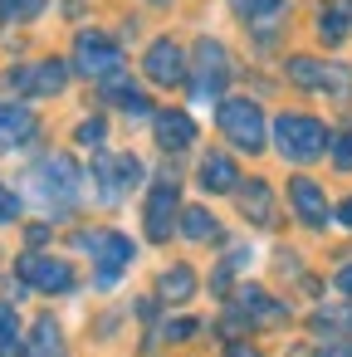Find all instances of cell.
Masks as SVG:
<instances>
[{
	"label": "cell",
	"instance_id": "6da1fadb",
	"mask_svg": "<svg viewBox=\"0 0 352 357\" xmlns=\"http://www.w3.org/2000/svg\"><path fill=\"white\" fill-rule=\"evenodd\" d=\"M274 142L289 162H313L328 152V128L318 118H303V113H284L274 123Z\"/></svg>",
	"mask_w": 352,
	"mask_h": 357
},
{
	"label": "cell",
	"instance_id": "7a4b0ae2",
	"mask_svg": "<svg viewBox=\"0 0 352 357\" xmlns=\"http://www.w3.org/2000/svg\"><path fill=\"white\" fill-rule=\"evenodd\" d=\"M35 196L45 201V206H54V211H64V206H74L79 201V181H84V172L74 167V157H64V152H54V157H45L40 167H35Z\"/></svg>",
	"mask_w": 352,
	"mask_h": 357
},
{
	"label": "cell",
	"instance_id": "3957f363",
	"mask_svg": "<svg viewBox=\"0 0 352 357\" xmlns=\"http://www.w3.org/2000/svg\"><path fill=\"white\" fill-rule=\"evenodd\" d=\"M225 79H230V54H225V45H220V40H201V45H196L191 98H196V103H220Z\"/></svg>",
	"mask_w": 352,
	"mask_h": 357
},
{
	"label": "cell",
	"instance_id": "277c9868",
	"mask_svg": "<svg viewBox=\"0 0 352 357\" xmlns=\"http://www.w3.org/2000/svg\"><path fill=\"white\" fill-rule=\"evenodd\" d=\"M220 132L240 147V152H259L264 147V113L250 98H220Z\"/></svg>",
	"mask_w": 352,
	"mask_h": 357
},
{
	"label": "cell",
	"instance_id": "5b68a950",
	"mask_svg": "<svg viewBox=\"0 0 352 357\" xmlns=\"http://www.w3.org/2000/svg\"><path fill=\"white\" fill-rule=\"evenodd\" d=\"M74 64H79V74L108 84V79L123 74V50H118L108 35H98V30H84V35L74 40Z\"/></svg>",
	"mask_w": 352,
	"mask_h": 357
},
{
	"label": "cell",
	"instance_id": "8992f818",
	"mask_svg": "<svg viewBox=\"0 0 352 357\" xmlns=\"http://www.w3.org/2000/svg\"><path fill=\"white\" fill-rule=\"evenodd\" d=\"M6 84L20 93V98H49L69 84V64L64 59H40V64H25V69H10Z\"/></svg>",
	"mask_w": 352,
	"mask_h": 357
},
{
	"label": "cell",
	"instance_id": "52a82bcc",
	"mask_svg": "<svg viewBox=\"0 0 352 357\" xmlns=\"http://www.w3.org/2000/svg\"><path fill=\"white\" fill-rule=\"evenodd\" d=\"M289 79L298 84V89H323V93H337V98H347L352 93V69L347 64H318V59H289Z\"/></svg>",
	"mask_w": 352,
	"mask_h": 357
},
{
	"label": "cell",
	"instance_id": "ba28073f",
	"mask_svg": "<svg viewBox=\"0 0 352 357\" xmlns=\"http://www.w3.org/2000/svg\"><path fill=\"white\" fill-rule=\"evenodd\" d=\"M20 279L40 294H64L74 289V269L69 259H54V255H20Z\"/></svg>",
	"mask_w": 352,
	"mask_h": 357
},
{
	"label": "cell",
	"instance_id": "9c48e42d",
	"mask_svg": "<svg viewBox=\"0 0 352 357\" xmlns=\"http://www.w3.org/2000/svg\"><path fill=\"white\" fill-rule=\"evenodd\" d=\"M142 69H147V79H152V84H162V89H176V84H186V79H191L186 54H181V45H176V40H157V45L147 50Z\"/></svg>",
	"mask_w": 352,
	"mask_h": 357
},
{
	"label": "cell",
	"instance_id": "30bf717a",
	"mask_svg": "<svg viewBox=\"0 0 352 357\" xmlns=\"http://www.w3.org/2000/svg\"><path fill=\"white\" fill-rule=\"evenodd\" d=\"M137 176H142V162L137 157H98L93 162V181H98L103 201H118L128 186H137Z\"/></svg>",
	"mask_w": 352,
	"mask_h": 357
},
{
	"label": "cell",
	"instance_id": "8fae6325",
	"mask_svg": "<svg viewBox=\"0 0 352 357\" xmlns=\"http://www.w3.org/2000/svg\"><path fill=\"white\" fill-rule=\"evenodd\" d=\"M176 206H181L176 181H157V186H152V201H147V235H152V240H171Z\"/></svg>",
	"mask_w": 352,
	"mask_h": 357
},
{
	"label": "cell",
	"instance_id": "7c38bea8",
	"mask_svg": "<svg viewBox=\"0 0 352 357\" xmlns=\"http://www.w3.org/2000/svg\"><path fill=\"white\" fill-rule=\"evenodd\" d=\"M84 245H93V255H98V274H103V284H113L123 269H128V259H132V240L128 235H84Z\"/></svg>",
	"mask_w": 352,
	"mask_h": 357
},
{
	"label": "cell",
	"instance_id": "4fadbf2b",
	"mask_svg": "<svg viewBox=\"0 0 352 357\" xmlns=\"http://www.w3.org/2000/svg\"><path fill=\"white\" fill-rule=\"evenodd\" d=\"M40 132V118L25 103H0V152H15Z\"/></svg>",
	"mask_w": 352,
	"mask_h": 357
},
{
	"label": "cell",
	"instance_id": "5bb4252c",
	"mask_svg": "<svg viewBox=\"0 0 352 357\" xmlns=\"http://www.w3.org/2000/svg\"><path fill=\"white\" fill-rule=\"evenodd\" d=\"M289 196H293V211H298V220H303V225H328V201H323L318 181L298 176V181L289 186Z\"/></svg>",
	"mask_w": 352,
	"mask_h": 357
},
{
	"label": "cell",
	"instance_id": "9a60e30c",
	"mask_svg": "<svg viewBox=\"0 0 352 357\" xmlns=\"http://www.w3.org/2000/svg\"><path fill=\"white\" fill-rule=\"evenodd\" d=\"M152 128H157V142H162L167 152H181V147L196 142V123H191L186 113H157Z\"/></svg>",
	"mask_w": 352,
	"mask_h": 357
},
{
	"label": "cell",
	"instance_id": "2e32d148",
	"mask_svg": "<svg viewBox=\"0 0 352 357\" xmlns=\"http://www.w3.org/2000/svg\"><path fill=\"white\" fill-rule=\"evenodd\" d=\"M201 186L215 191V196H220V191H235V186H240V167H235L225 152H211V157L201 162Z\"/></svg>",
	"mask_w": 352,
	"mask_h": 357
},
{
	"label": "cell",
	"instance_id": "e0dca14e",
	"mask_svg": "<svg viewBox=\"0 0 352 357\" xmlns=\"http://www.w3.org/2000/svg\"><path fill=\"white\" fill-rule=\"evenodd\" d=\"M235 313H240V318H250V323H254V318H259V323H274V318H284V308H279V303H274L264 289H240V298H235Z\"/></svg>",
	"mask_w": 352,
	"mask_h": 357
},
{
	"label": "cell",
	"instance_id": "ac0fdd59",
	"mask_svg": "<svg viewBox=\"0 0 352 357\" xmlns=\"http://www.w3.org/2000/svg\"><path fill=\"white\" fill-rule=\"evenodd\" d=\"M240 211H245L254 225H274V196H269V186H264V181H250V186L240 191Z\"/></svg>",
	"mask_w": 352,
	"mask_h": 357
},
{
	"label": "cell",
	"instance_id": "d6986e66",
	"mask_svg": "<svg viewBox=\"0 0 352 357\" xmlns=\"http://www.w3.org/2000/svg\"><path fill=\"white\" fill-rule=\"evenodd\" d=\"M30 357H64V333H59V323H54V318H40V323H35Z\"/></svg>",
	"mask_w": 352,
	"mask_h": 357
},
{
	"label": "cell",
	"instance_id": "ffe728a7",
	"mask_svg": "<svg viewBox=\"0 0 352 357\" xmlns=\"http://www.w3.org/2000/svg\"><path fill=\"white\" fill-rule=\"evenodd\" d=\"M25 352V337H20V313L10 303H0V357H15Z\"/></svg>",
	"mask_w": 352,
	"mask_h": 357
},
{
	"label": "cell",
	"instance_id": "44dd1931",
	"mask_svg": "<svg viewBox=\"0 0 352 357\" xmlns=\"http://www.w3.org/2000/svg\"><path fill=\"white\" fill-rule=\"evenodd\" d=\"M108 98L123 108V113H132V118H147V93L142 89H132V84H118V79H108Z\"/></svg>",
	"mask_w": 352,
	"mask_h": 357
},
{
	"label": "cell",
	"instance_id": "7402d4cb",
	"mask_svg": "<svg viewBox=\"0 0 352 357\" xmlns=\"http://www.w3.org/2000/svg\"><path fill=\"white\" fill-rule=\"evenodd\" d=\"M181 235H191V240H215V215L201 211V206L181 211Z\"/></svg>",
	"mask_w": 352,
	"mask_h": 357
},
{
	"label": "cell",
	"instance_id": "603a6c76",
	"mask_svg": "<svg viewBox=\"0 0 352 357\" xmlns=\"http://www.w3.org/2000/svg\"><path fill=\"white\" fill-rule=\"evenodd\" d=\"M191 289H196V274H191L186 264H176V269H167V274H162V294H167L171 303L191 298Z\"/></svg>",
	"mask_w": 352,
	"mask_h": 357
},
{
	"label": "cell",
	"instance_id": "cb8c5ba5",
	"mask_svg": "<svg viewBox=\"0 0 352 357\" xmlns=\"http://www.w3.org/2000/svg\"><path fill=\"white\" fill-rule=\"evenodd\" d=\"M45 10V0H0V25H25Z\"/></svg>",
	"mask_w": 352,
	"mask_h": 357
},
{
	"label": "cell",
	"instance_id": "d4e9b609",
	"mask_svg": "<svg viewBox=\"0 0 352 357\" xmlns=\"http://www.w3.org/2000/svg\"><path fill=\"white\" fill-rule=\"evenodd\" d=\"M318 35H323L328 45H337V40L347 35V10H342V6H323V10H318Z\"/></svg>",
	"mask_w": 352,
	"mask_h": 357
},
{
	"label": "cell",
	"instance_id": "484cf974",
	"mask_svg": "<svg viewBox=\"0 0 352 357\" xmlns=\"http://www.w3.org/2000/svg\"><path fill=\"white\" fill-rule=\"evenodd\" d=\"M230 10H235L240 20H264V15L279 10V0H230Z\"/></svg>",
	"mask_w": 352,
	"mask_h": 357
},
{
	"label": "cell",
	"instance_id": "4316f807",
	"mask_svg": "<svg viewBox=\"0 0 352 357\" xmlns=\"http://www.w3.org/2000/svg\"><path fill=\"white\" fill-rule=\"evenodd\" d=\"M352 323V308H318L313 313V328H347Z\"/></svg>",
	"mask_w": 352,
	"mask_h": 357
},
{
	"label": "cell",
	"instance_id": "83f0119b",
	"mask_svg": "<svg viewBox=\"0 0 352 357\" xmlns=\"http://www.w3.org/2000/svg\"><path fill=\"white\" fill-rule=\"evenodd\" d=\"M20 220V201H15V191L0 181V225H15Z\"/></svg>",
	"mask_w": 352,
	"mask_h": 357
},
{
	"label": "cell",
	"instance_id": "f1b7e54d",
	"mask_svg": "<svg viewBox=\"0 0 352 357\" xmlns=\"http://www.w3.org/2000/svg\"><path fill=\"white\" fill-rule=\"evenodd\" d=\"M332 162H337L342 172H352V132H337V137H332Z\"/></svg>",
	"mask_w": 352,
	"mask_h": 357
},
{
	"label": "cell",
	"instance_id": "f546056e",
	"mask_svg": "<svg viewBox=\"0 0 352 357\" xmlns=\"http://www.w3.org/2000/svg\"><path fill=\"white\" fill-rule=\"evenodd\" d=\"M103 132H108V123H103V118H93V123H84V128H79V142H84V147H98V142H103Z\"/></svg>",
	"mask_w": 352,
	"mask_h": 357
},
{
	"label": "cell",
	"instance_id": "4dcf8cb0",
	"mask_svg": "<svg viewBox=\"0 0 352 357\" xmlns=\"http://www.w3.org/2000/svg\"><path fill=\"white\" fill-rule=\"evenodd\" d=\"M313 357H352V337H328Z\"/></svg>",
	"mask_w": 352,
	"mask_h": 357
},
{
	"label": "cell",
	"instance_id": "1f68e13d",
	"mask_svg": "<svg viewBox=\"0 0 352 357\" xmlns=\"http://www.w3.org/2000/svg\"><path fill=\"white\" fill-rule=\"evenodd\" d=\"M186 333H196V323H191V318H181V323H167V337H186Z\"/></svg>",
	"mask_w": 352,
	"mask_h": 357
},
{
	"label": "cell",
	"instance_id": "d6a6232c",
	"mask_svg": "<svg viewBox=\"0 0 352 357\" xmlns=\"http://www.w3.org/2000/svg\"><path fill=\"white\" fill-rule=\"evenodd\" d=\"M337 220H342V225H352V196H347V201L337 206Z\"/></svg>",
	"mask_w": 352,
	"mask_h": 357
},
{
	"label": "cell",
	"instance_id": "836d02e7",
	"mask_svg": "<svg viewBox=\"0 0 352 357\" xmlns=\"http://www.w3.org/2000/svg\"><path fill=\"white\" fill-rule=\"evenodd\" d=\"M337 289H342V294H352V269H342V274H337Z\"/></svg>",
	"mask_w": 352,
	"mask_h": 357
},
{
	"label": "cell",
	"instance_id": "e575fe53",
	"mask_svg": "<svg viewBox=\"0 0 352 357\" xmlns=\"http://www.w3.org/2000/svg\"><path fill=\"white\" fill-rule=\"evenodd\" d=\"M225 357H259V352H250V347H230Z\"/></svg>",
	"mask_w": 352,
	"mask_h": 357
},
{
	"label": "cell",
	"instance_id": "d590c367",
	"mask_svg": "<svg viewBox=\"0 0 352 357\" xmlns=\"http://www.w3.org/2000/svg\"><path fill=\"white\" fill-rule=\"evenodd\" d=\"M152 6H167V0H152Z\"/></svg>",
	"mask_w": 352,
	"mask_h": 357
}]
</instances>
